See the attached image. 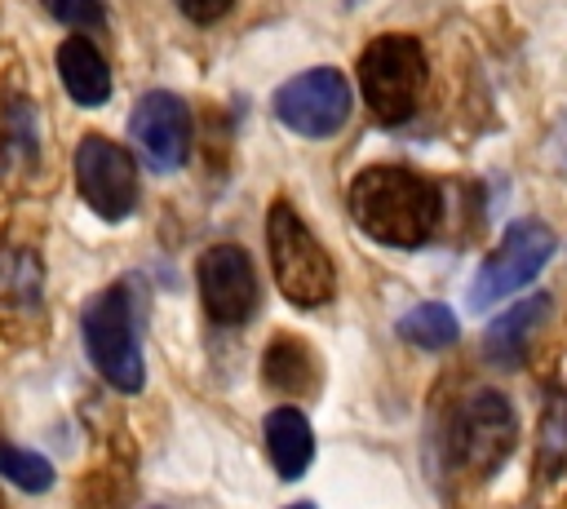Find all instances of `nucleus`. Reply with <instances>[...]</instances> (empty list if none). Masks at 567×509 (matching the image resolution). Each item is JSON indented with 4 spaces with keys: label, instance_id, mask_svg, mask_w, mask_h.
I'll return each instance as SVG.
<instances>
[{
    "label": "nucleus",
    "instance_id": "f257e3e1",
    "mask_svg": "<svg viewBox=\"0 0 567 509\" xmlns=\"http://www.w3.org/2000/svg\"><path fill=\"white\" fill-rule=\"evenodd\" d=\"M354 226L385 248H421L443 221V190L408 164H372L350 181Z\"/></svg>",
    "mask_w": 567,
    "mask_h": 509
},
{
    "label": "nucleus",
    "instance_id": "f03ea898",
    "mask_svg": "<svg viewBox=\"0 0 567 509\" xmlns=\"http://www.w3.org/2000/svg\"><path fill=\"white\" fill-rule=\"evenodd\" d=\"M266 248H270L275 283H279V292H284L292 305L315 310V305H328V301H332V292H337L332 257L323 252V243L315 239V230L301 221V212H297L288 199H275V204H270V217H266Z\"/></svg>",
    "mask_w": 567,
    "mask_h": 509
},
{
    "label": "nucleus",
    "instance_id": "7ed1b4c3",
    "mask_svg": "<svg viewBox=\"0 0 567 509\" xmlns=\"http://www.w3.org/2000/svg\"><path fill=\"white\" fill-rule=\"evenodd\" d=\"M430 62L412 35H377L359 53V93L377 124H408L421 106Z\"/></svg>",
    "mask_w": 567,
    "mask_h": 509
},
{
    "label": "nucleus",
    "instance_id": "20e7f679",
    "mask_svg": "<svg viewBox=\"0 0 567 509\" xmlns=\"http://www.w3.org/2000/svg\"><path fill=\"white\" fill-rule=\"evenodd\" d=\"M80 332H84V354L93 359L102 381H111L124 394H137L146 385V363L137 350V319H133V288L128 283L102 288L84 305Z\"/></svg>",
    "mask_w": 567,
    "mask_h": 509
},
{
    "label": "nucleus",
    "instance_id": "39448f33",
    "mask_svg": "<svg viewBox=\"0 0 567 509\" xmlns=\"http://www.w3.org/2000/svg\"><path fill=\"white\" fill-rule=\"evenodd\" d=\"M518 425H514V407L505 394L496 389H478L470 394L452 420H447V456L456 469H465L470 478H487L505 465V456L514 451Z\"/></svg>",
    "mask_w": 567,
    "mask_h": 509
},
{
    "label": "nucleus",
    "instance_id": "423d86ee",
    "mask_svg": "<svg viewBox=\"0 0 567 509\" xmlns=\"http://www.w3.org/2000/svg\"><path fill=\"white\" fill-rule=\"evenodd\" d=\"M554 248H558V239H554V230L545 221H536V217L514 221L501 235V243L487 252V261L474 270L470 288H465V305L470 310H487V305L505 301L509 292L527 288L540 274V266L554 257Z\"/></svg>",
    "mask_w": 567,
    "mask_h": 509
},
{
    "label": "nucleus",
    "instance_id": "0eeeda50",
    "mask_svg": "<svg viewBox=\"0 0 567 509\" xmlns=\"http://www.w3.org/2000/svg\"><path fill=\"white\" fill-rule=\"evenodd\" d=\"M75 190L102 221H124L137 208L133 155L120 142L102 137V133L80 137V146H75Z\"/></svg>",
    "mask_w": 567,
    "mask_h": 509
},
{
    "label": "nucleus",
    "instance_id": "6e6552de",
    "mask_svg": "<svg viewBox=\"0 0 567 509\" xmlns=\"http://www.w3.org/2000/svg\"><path fill=\"white\" fill-rule=\"evenodd\" d=\"M275 115L301 137H332L350 120V84L332 66L301 71L275 89Z\"/></svg>",
    "mask_w": 567,
    "mask_h": 509
},
{
    "label": "nucleus",
    "instance_id": "1a4fd4ad",
    "mask_svg": "<svg viewBox=\"0 0 567 509\" xmlns=\"http://www.w3.org/2000/svg\"><path fill=\"white\" fill-rule=\"evenodd\" d=\"M195 279H199V301H204L213 323L239 328L252 319V310L261 301V283H257L252 257L239 243H213L199 257Z\"/></svg>",
    "mask_w": 567,
    "mask_h": 509
},
{
    "label": "nucleus",
    "instance_id": "9d476101",
    "mask_svg": "<svg viewBox=\"0 0 567 509\" xmlns=\"http://www.w3.org/2000/svg\"><path fill=\"white\" fill-rule=\"evenodd\" d=\"M128 133L155 173H177L190 155V111L177 93H146L128 115Z\"/></svg>",
    "mask_w": 567,
    "mask_h": 509
},
{
    "label": "nucleus",
    "instance_id": "9b49d317",
    "mask_svg": "<svg viewBox=\"0 0 567 509\" xmlns=\"http://www.w3.org/2000/svg\"><path fill=\"white\" fill-rule=\"evenodd\" d=\"M549 310H554L549 292H536L527 301H514V310H505L501 319H492V328L483 336V359L496 363V367H523L527 354H532L536 332L549 319Z\"/></svg>",
    "mask_w": 567,
    "mask_h": 509
},
{
    "label": "nucleus",
    "instance_id": "f8f14e48",
    "mask_svg": "<svg viewBox=\"0 0 567 509\" xmlns=\"http://www.w3.org/2000/svg\"><path fill=\"white\" fill-rule=\"evenodd\" d=\"M266 456L279 478L297 482L315 460V429L301 407H275L266 412Z\"/></svg>",
    "mask_w": 567,
    "mask_h": 509
},
{
    "label": "nucleus",
    "instance_id": "ddd939ff",
    "mask_svg": "<svg viewBox=\"0 0 567 509\" xmlns=\"http://www.w3.org/2000/svg\"><path fill=\"white\" fill-rule=\"evenodd\" d=\"M58 75H62L71 102H80V106H102L111 97V71H106L102 53L89 44V35H66L58 44Z\"/></svg>",
    "mask_w": 567,
    "mask_h": 509
},
{
    "label": "nucleus",
    "instance_id": "4468645a",
    "mask_svg": "<svg viewBox=\"0 0 567 509\" xmlns=\"http://www.w3.org/2000/svg\"><path fill=\"white\" fill-rule=\"evenodd\" d=\"M261 376L270 389L279 394H315V381H319V363L310 354L306 341L297 336H275L261 354Z\"/></svg>",
    "mask_w": 567,
    "mask_h": 509
},
{
    "label": "nucleus",
    "instance_id": "2eb2a0df",
    "mask_svg": "<svg viewBox=\"0 0 567 509\" xmlns=\"http://www.w3.org/2000/svg\"><path fill=\"white\" fill-rule=\"evenodd\" d=\"M35 159V111L22 93L0 102V168H22Z\"/></svg>",
    "mask_w": 567,
    "mask_h": 509
},
{
    "label": "nucleus",
    "instance_id": "dca6fc26",
    "mask_svg": "<svg viewBox=\"0 0 567 509\" xmlns=\"http://www.w3.org/2000/svg\"><path fill=\"white\" fill-rule=\"evenodd\" d=\"M399 336L416 350H447L461 336V323L443 301H421L399 319Z\"/></svg>",
    "mask_w": 567,
    "mask_h": 509
},
{
    "label": "nucleus",
    "instance_id": "f3484780",
    "mask_svg": "<svg viewBox=\"0 0 567 509\" xmlns=\"http://www.w3.org/2000/svg\"><path fill=\"white\" fill-rule=\"evenodd\" d=\"M558 469H567V385L554 389L540 425V474H558Z\"/></svg>",
    "mask_w": 567,
    "mask_h": 509
},
{
    "label": "nucleus",
    "instance_id": "a211bd4d",
    "mask_svg": "<svg viewBox=\"0 0 567 509\" xmlns=\"http://www.w3.org/2000/svg\"><path fill=\"white\" fill-rule=\"evenodd\" d=\"M0 474L22 487V491H44L53 482V465L40 456V451H27V447H13L0 438Z\"/></svg>",
    "mask_w": 567,
    "mask_h": 509
},
{
    "label": "nucleus",
    "instance_id": "6ab92c4d",
    "mask_svg": "<svg viewBox=\"0 0 567 509\" xmlns=\"http://www.w3.org/2000/svg\"><path fill=\"white\" fill-rule=\"evenodd\" d=\"M58 22H66V27H102L106 22V9H102V0H40Z\"/></svg>",
    "mask_w": 567,
    "mask_h": 509
},
{
    "label": "nucleus",
    "instance_id": "aec40b11",
    "mask_svg": "<svg viewBox=\"0 0 567 509\" xmlns=\"http://www.w3.org/2000/svg\"><path fill=\"white\" fill-rule=\"evenodd\" d=\"M177 9L190 18V22H199V27H208V22H217V18H226L230 9H235V0H177Z\"/></svg>",
    "mask_w": 567,
    "mask_h": 509
},
{
    "label": "nucleus",
    "instance_id": "412c9836",
    "mask_svg": "<svg viewBox=\"0 0 567 509\" xmlns=\"http://www.w3.org/2000/svg\"><path fill=\"white\" fill-rule=\"evenodd\" d=\"M288 509H315V505H306V500H301V505H288Z\"/></svg>",
    "mask_w": 567,
    "mask_h": 509
},
{
    "label": "nucleus",
    "instance_id": "4be33fe9",
    "mask_svg": "<svg viewBox=\"0 0 567 509\" xmlns=\"http://www.w3.org/2000/svg\"><path fill=\"white\" fill-rule=\"evenodd\" d=\"M0 509H4V500H0Z\"/></svg>",
    "mask_w": 567,
    "mask_h": 509
}]
</instances>
